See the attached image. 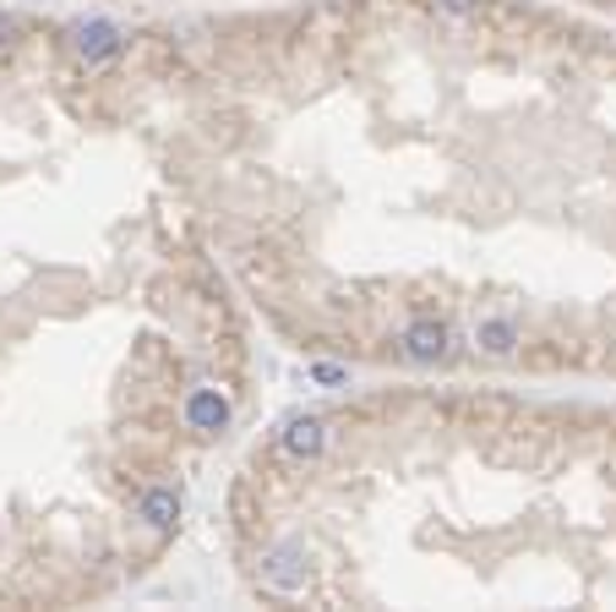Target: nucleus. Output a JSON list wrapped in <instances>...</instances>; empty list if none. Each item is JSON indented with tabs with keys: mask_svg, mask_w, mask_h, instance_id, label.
Here are the masks:
<instances>
[{
	"mask_svg": "<svg viewBox=\"0 0 616 612\" xmlns=\"http://www.w3.org/2000/svg\"><path fill=\"white\" fill-rule=\"evenodd\" d=\"M65 50H71V61L88 71L110 67L115 56L125 50V28L121 22H110V17H82V22H71L65 28Z\"/></svg>",
	"mask_w": 616,
	"mask_h": 612,
	"instance_id": "1",
	"label": "nucleus"
},
{
	"mask_svg": "<svg viewBox=\"0 0 616 612\" xmlns=\"http://www.w3.org/2000/svg\"><path fill=\"white\" fill-rule=\"evenodd\" d=\"M306 574H311V563H306V546L301 542H279L262 558V585L279 591V596H301V591H306Z\"/></svg>",
	"mask_w": 616,
	"mask_h": 612,
	"instance_id": "2",
	"label": "nucleus"
},
{
	"mask_svg": "<svg viewBox=\"0 0 616 612\" xmlns=\"http://www.w3.org/2000/svg\"><path fill=\"white\" fill-rule=\"evenodd\" d=\"M181 415H185V427H191V432L213 438V432H224V427H230V400H224L213 383H196V389L185 394Z\"/></svg>",
	"mask_w": 616,
	"mask_h": 612,
	"instance_id": "3",
	"label": "nucleus"
},
{
	"mask_svg": "<svg viewBox=\"0 0 616 612\" xmlns=\"http://www.w3.org/2000/svg\"><path fill=\"white\" fill-rule=\"evenodd\" d=\"M447 344H453V329L447 323H436V318H415L404 334H398V350L410 355V361H421V367H432L447 355Z\"/></svg>",
	"mask_w": 616,
	"mask_h": 612,
	"instance_id": "4",
	"label": "nucleus"
},
{
	"mask_svg": "<svg viewBox=\"0 0 616 612\" xmlns=\"http://www.w3.org/2000/svg\"><path fill=\"white\" fill-rule=\"evenodd\" d=\"M279 449H284L290 460H316V454L327 449V421H322V415H290L284 432H279Z\"/></svg>",
	"mask_w": 616,
	"mask_h": 612,
	"instance_id": "5",
	"label": "nucleus"
},
{
	"mask_svg": "<svg viewBox=\"0 0 616 612\" xmlns=\"http://www.w3.org/2000/svg\"><path fill=\"white\" fill-rule=\"evenodd\" d=\"M137 520H142L148 531L170 536V531H175V520H181V492H175V486H153V492H142Z\"/></svg>",
	"mask_w": 616,
	"mask_h": 612,
	"instance_id": "6",
	"label": "nucleus"
},
{
	"mask_svg": "<svg viewBox=\"0 0 616 612\" xmlns=\"http://www.w3.org/2000/svg\"><path fill=\"white\" fill-rule=\"evenodd\" d=\"M475 350H481L486 361H513L518 323H513V318H481V323H475Z\"/></svg>",
	"mask_w": 616,
	"mask_h": 612,
	"instance_id": "7",
	"label": "nucleus"
},
{
	"mask_svg": "<svg viewBox=\"0 0 616 612\" xmlns=\"http://www.w3.org/2000/svg\"><path fill=\"white\" fill-rule=\"evenodd\" d=\"M432 11H442V17H481L486 11V0H426Z\"/></svg>",
	"mask_w": 616,
	"mask_h": 612,
	"instance_id": "8",
	"label": "nucleus"
},
{
	"mask_svg": "<svg viewBox=\"0 0 616 612\" xmlns=\"http://www.w3.org/2000/svg\"><path fill=\"white\" fill-rule=\"evenodd\" d=\"M17 39H22V22H17L11 11H0V50H11Z\"/></svg>",
	"mask_w": 616,
	"mask_h": 612,
	"instance_id": "9",
	"label": "nucleus"
}]
</instances>
